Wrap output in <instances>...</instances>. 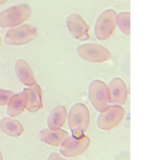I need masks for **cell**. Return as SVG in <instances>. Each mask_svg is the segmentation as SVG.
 <instances>
[{
  "instance_id": "cell-14",
  "label": "cell",
  "mask_w": 150,
  "mask_h": 160,
  "mask_svg": "<svg viewBox=\"0 0 150 160\" xmlns=\"http://www.w3.org/2000/svg\"><path fill=\"white\" fill-rule=\"evenodd\" d=\"M67 116V109L64 106L59 105L49 112L47 118V125L50 130H58L64 125Z\"/></svg>"
},
{
  "instance_id": "cell-6",
  "label": "cell",
  "mask_w": 150,
  "mask_h": 160,
  "mask_svg": "<svg viewBox=\"0 0 150 160\" xmlns=\"http://www.w3.org/2000/svg\"><path fill=\"white\" fill-rule=\"evenodd\" d=\"M117 13L114 10H106L97 18L95 24V35L99 40L103 41L110 38L116 28Z\"/></svg>"
},
{
  "instance_id": "cell-7",
  "label": "cell",
  "mask_w": 150,
  "mask_h": 160,
  "mask_svg": "<svg viewBox=\"0 0 150 160\" xmlns=\"http://www.w3.org/2000/svg\"><path fill=\"white\" fill-rule=\"evenodd\" d=\"M77 53L82 59L93 63L105 62L111 58L108 49L98 44L88 43L79 46Z\"/></svg>"
},
{
  "instance_id": "cell-20",
  "label": "cell",
  "mask_w": 150,
  "mask_h": 160,
  "mask_svg": "<svg viewBox=\"0 0 150 160\" xmlns=\"http://www.w3.org/2000/svg\"><path fill=\"white\" fill-rule=\"evenodd\" d=\"M7 0H0V5H2V4L6 3Z\"/></svg>"
},
{
  "instance_id": "cell-13",
  "label": "cell",
  "mask_w": 150,
  "mask_h": 160,
  "mask_svg": "<svg viewBox=\"0 0 150 160\" xmlns=\"http://www.w3.org/2000/svg\"><path fill=\"white\" fill-rule=\"evenodd\" d=\"M15 73L18 79L24 85L30 87L35 84V77L31 68L23 59H18L15 63Z\"/></svg>"
},
{
  "instance_id": "cell-17",
  "label": "cell",
  "mask_w": 150,
  "mask_h": 160,
  "mask_svg": "<svg viewBox=\"0 0 150 160\" xmlns=\"http://www.w3.org/2000/svg\"><path fill=\"white\" fill-rule=\"evenodd\" d=\"M116 24H117L120 30L124 34L130 35V13L129 12H123L117 14L116 18Z\"/></svg>"
},
{
  "instance_id": "cell-15",
  "label": "cell",
  "mask_w": 150,
  "mask_h": 160,
  "mask_svg": "<svg viewBox=\"0 0 150 160\" xmlns=\"http://www.w3.org/2000/svg\"><path fill=\"white\" fill-rule=\"evenodd\" d=\"M26 108V93L24 90L12 96L8 103L7 114L10 117L18 116L24 111Z\"/></svg>"
},
{
  "instance_id": "cell-9",
  "label": "cell",
  "mask_w": 150,
  "mask_h": 160,
  "mask_svg": "<svg viewBox=\"0 0 150 160\" xmlns=\"http://www.w3.org/2000/svg\"><path fill=\"white\" fill-rule=\"evenodd\" d=\"M67 27L70 35L76 39L81 41L89 39L90 27L79 14L70 15L67 18Z\"/></svg>"
},
{
  "instance_id": "cell-5",
  "label": "cell",
  "mask_w": 150,
  "mask_h": 160,
  "mask_svg": "<svg viewBox=\"0 0 150 160\" xmlns=\"http://www.w3.org/2000/svg\"><path fill=\"white\" fill-rule=\"evenodd\" d=\"M124 109L120 105H109L99 115L97 127L102 130H110L120 123L124 116Z\"/></svg>"
},
{
  "instance_id": "cell-16",
  "label": "cell",
  "mask_w": 150,
  "mask_h": 160,
  "mask_svg": "<svg viewBox=\"0 0 150 160\" xmlns=\"http://www.w3.org/2000/svg\"><path fill=\"white\" fill-rule=\"evenodd\" d=\"M0 129L5 134L12 138H17L24 133L22 124L11 118H3L0 121Z\"/></svg>"
},
{
  "instance_id": "cell-1",
  "label": "cell",
  "mask_w": 150,
  "mask_h": 160,
  "mask_svg": "<svg viewBox=\"0 0 150 160\" xmlns=\"http://www.w3.org/2000/svg\"><path fill=\"white\" fill-rule=\"evenodd\" d=\"M90 122L88 108L82 103L73 104L68 114V127L73 137L80 138L88 129Z\"/></svg>"
},
{
  "instance_id": "cell-8",
  "label": "cell",
  "mask_w": 150,
  "mask_h": 160,
  "mask_svg": "<svg viewBox=\"0 0 150 160\" xmlns=\"http://www.w3.org/2000/svg\"><path fill=\"white\" fill-rule=\"evenodd\" d=\"M90 145V139L88 136H82L80 138L68 136L60 144L59 152L63 156L72 158L82 155Z\"/></svg>"
},
{
  "instance_id": "cell-10",
  "label": "cell",
  "mask_w": 150,
  "mask_h": 160,
  "mask_svg": "<svg viewBox=\"0 0 150 160\" xmlns=\"http://www.w3.org/2000/svg\"><path fill=\"white\" fill-rule=\"evenodd\" d=\"M110 91V103L115 105H124L128 98V88L124 80L120 78H114L108 86Z\"/></svg>"
},
{
  "instance_id": "cell-21",
  "label": "cell",
  "mask_w": 150,
  "mask_h": 160,
  "mask_svg": "<svg viewBox=\"0 0 150 160\" xmlns=\"http://www.w3.org/2000/svg\"><path fill=\"white\" fill-rule=\"evenodd\" d=\"M0 160H3V158H2V152H0Z\"/></svg>"
},
{
  "instance_id": "cell-2",
  "label": "cell",
  "mask_w": 150,
  "mask_h": 160,
  "mask_svg": "<svg viewBox=\"0 0 150 160\" xmlns=\"http://www.w3.org/2000/svg\"><path fill=\"white\" fill-rule=\"evenodd\" d=\"M32 10L27 4H19L0 13V27L14 28L27 21Z\"/></svg>"
},
{
  "instance_id": "cell-19",
  "label": "cell",
  "mask_w": 150,
  "mask_h": 160,
  "mask_svg": "<svg viewBox=\"0 0 150 160\" xmlns=\"http://www.w3.org/2000/svg\"><path fill=\"white\" fill-rule=\"evenodd\" d=\"M48 160H67V159L64 158L63 157L61 156V155H59L58 153L53 152V153H51L49 155Z\"/></svg>"
},
{
  "instance_id": "cell-12",
  "label": "cell",
  "mask_w": 150,
  "mask_h": 160,
  "mask_svg": "<svg viewBox=\"0 0 150 160\" xmlns=\"http://www.w3.org/2000/svg\"><path fill=\"white\" fill-rule=\"evenodd\" d=\"M68 136V133L61 129L55 130L43 129L38 133V138L42 142L53 147H58L60 145L63 141Z\"/></svg>"
},
{
  "instance_id": "cell-3",
  "label": "cell",
  "mask_w": 150,
  "mask_h": 160,
  "mask_svg": "<svg viewBox=\"0 0 150 160\" xmlns=\"http://www.w3.org/2000/svg\"><path fill=\"white\" fill-rule=\"evenodd\" d=\"M88 98L98 112L105 110L110 103V91L106 84L101 80H93L88 87Z\"/></svg>"
},
{
  "instance_id": "cell-11",
  "label": "cell",
  "mask_w": 150,
  "mask_h": 160,
  "mask_svg": "<svg viewBox=\"0 0 150 160\" xmlns=\"http://www.w3.org/2000/svg\"><path fill=\"white\" fill-rule=\"evenodd\" d=\"M26 93V108L30 113H34L41 110L43 108L42 102V91L38 83L24 89Z\"/></svg>"
},
{
  "instance_id": "cell-18",
  "label": "cell",
  "mask_w": 150,
  "mask_h": 160,
  "mask_svg": "<svg viewBox=\"0 0 150 160\" xmlns=\"http://www.w3.org/2000/svg\"><path fill=\"white\" fill-rule=\"evenodd\" d=\"M13 94V92L0 89V106L7 105Z\"/></svg>"
},
{
  "instance_id": "cell-4",
  "label": "cell",
  "mask_w": 150,
  "mask_h": 160,
  "mask_svg": "<svg viewBox=\"0 0 150 160\" xmlns=\"http://www.w3.org/2000/svg\"><path fill=\"white\" fill-rule=\"evenodd\" d=\"M38 35V29L30 24L14 27L7 32L5 37L7 44L12 46H20L29 43Z\"/></svg>"
}]
</instances>
